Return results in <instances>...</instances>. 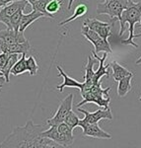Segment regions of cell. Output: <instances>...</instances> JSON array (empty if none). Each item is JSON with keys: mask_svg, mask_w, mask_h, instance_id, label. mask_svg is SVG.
<instances>
[{"mask_svg": "<svg viewBox=\"0 0 141 148\" xmlns=\"http://www.w3.org/2000/svg\"><path fill=\"white\" fill-rule=\"evenodd\" d=\"M45 130L42 125H35L29 120L24 126H16L0 143V148H60L61 146L47 137L42 136Z\"/></svg>", "mask_w": 141, "mask_h": 148, "instance_id": "6da1fadb", "label": "cell"}, {"mask_svg": "<svg viewBox=\"0 0 141 148\" xmlns=\"http://www.w3.org/2000/svg\"><path fill=\"white\" fill-rule=\"evenodd\" d=\"M141 21V1L139 2H133L132 0L129 1V4L121 13V18L119 22V26H120V30H119L118 36L121 37L124 33V25L128 24L129 28H128V32H129V36L126 40H121V44L126 45V46H132L134 47H137L138 46L135 44L134 40V28L135 25L140 23Z\"/></svg>", "mask_w": 141, "mask_h": 148, "instance_id": "7a4b0ae2", "label": "cell"}, {"mask_svg": "<svg viewBox=\"0 0 141 148\" xmlns=\"http://www.w3.org/2000/svg\"><path fill=\"white\" fill-rule=\"evenodd\" d=\"M129 1L130 0H105L103 3H99L97 5V15H109L113 23L114 21H119L121 18V13L128 6ZM73 2L74 0L68 1L67 10L71 9Z\"/></svg>", "mask_w": 141, "mask_h": 148, "instance_id": "3957f363", "label": "cell"}, {"mask_svg": "<svg viewBox=\"0 0 141 148\" xmlns=\"http://www.w3.org/2000/svg\"><path fill=\"white\" fill-rule=\"evenodd\" d=\"M110 92H111V87L103 89L102 82L92 85V87L88 91L81 94L83 100L78 105H76V108H80L81 106L88 103H95L101 108H110L109 105L111 103V97L109 95Z\"/></svg>", "mask_w": 141, "mask_h": 148, "instance_id": "277c9868", "label": "cell"}, {"mask_svg": "<svg viewBox=\"0 0 141 148\" xmlns=\"http://www.w3.org/2000/svg\"><path fill=\"white\" fill-rule=\"evenodd\" d=\"M81 33L82 36L87 39L91 44L94 46L95 51L97 52H107V53H113L112 51L111 45H110L109 40H105L95 31L91 30V29L86 25H83L81 28Z\"/></svg>", "mask_w": 141, "mask_h": 148, "instance_id": "5b68a950", "label": "cell"}, {"mask_svg": "<svg viewBox=\"0 0 141 148\" xmlns=\"http://www.w3.org/2000/svg\"><path fill=\"white\" fill-rule=\"evenodd\" d=\"M78 112L82 113L84 114V119L80 120L79 126L80 127H84L85 125H90V123H99L100 121L102 120H113V114H112V110L110 108H101L94 113H90V112L83 110L81 108H76Z\"/></svg>", "mask_w": 141, "mask_h": 148, "instance_id": "8992f818", "label": "cell"}, {"mask_svg": "<svg viewBox=\"0 0 141 148\" xmlns=\"http://www.w3.org/2000/svg\"><path fill=\"white\" fill-rule=\"evenodd\" d=\"M72 106H73V94L70 93L67 97H65L60 102L58 109H57L56 113L54 114V116L51 119L47 120V125L49 126L58 125L59 123H64L66 116L72 111Z\"/></svg>", "mask_w": 141, "mask_h": 148, "instance_id": "52a82bcc", "label": "cell"}, {"mask_svg": "<svg viewBox=\"0 0 141 148\" xmlns=\"http://www.w3.org/2000/svg\"><path fill=\"white\" fill-rule=\"evenodd\" d=\"M27 5V0H19V1L12 2V3L8 4V5L2 7L1 10H0V22L7 26V24H8L12 16L19 10H25Z\"/></svg>", "mask_w": 141, "mask_h": 148, "instance_id": "ba28073f", "label": "cell"}, {"mask_svg": "<svg viewBox=\"0 0 141 148\" xmlns=\"http://www.w3.org/2000/svg\"><path fill=\"white\" fill-rule=\"evenodd\" d=\"M42 136L47 137L49 139L53 140L57 144H59L61 147H70L73 144V139L66 137L60 133L57 130V125H51L49 130H45L42 132Z\"/></svg>", "mask_w": 141, "mask_h": 148, "instance_id": "9c48e42d", "label": "cell"}, {"mask_svg": "<svg viewBox=\"0 0 141 148\" xmlns=\"http://www.w3.org/2000/svg\"><path fill=\"white\" fill-rule=\"evenodd\" d=\"M83 25L88 26L91 30H93L96 33H98V34L105 40H107L112 35V32H111L112 25L110 23L101 22V21L98 20V19L88 18L83 22Z\"/></svg>", "mask_w": 141, "mask_h": 148, "instance_id": "30bf717a", "label": "cell"}, {"mask_svg": "<svg viewBox=\"0 0 141 148\" xmlns=\"http://www.w3.org/2000/svg\"><path fill=\"white\" fill-rule=\"evenodd\" d=\"M31 51V45L29 40H26L22 44H14V45H8L4 42L3 40L0 39V51L5 52V53L11 54V53H27L28 51Z\"/></svg>", "mask_w": 141, "mask_h": 148, "instance_id": "8fae6325", "label": "cell"}, {"mask_svg": "<svg viewBox=\"0 0 141 148\" xmlns=\"http://www.w3.org/2000/svg\"><path fill=\"white\" fill-rule=\"evenodd\" d=\"M0 39L8 45L22 44V42H25L26 40H28L24 36V33L20 32V31L17 32V31L11 30V29L0 31Z\"/></svg>", "mask_w": 141, "mask_h": 148, "instance_id": "7c38bea8", "label": "cell"}, {"mask_svg": "<svg viewBox=\"0 0 141 148\" xmlns=\"http://www.w3.org/2000/svg\"><path fill=\"white\" fill-rule=\"evenodd\" d=\"M98 59L96 57H92V56H88V61L87 64L85 66V75H84V88L80 91L81 94L85 93L86 91L90 89L93 85V80H94V76H95V71H94V64H96L98 62Z\"/></svg>", "mask_w": 141, "mask_h": 148, "instance_id": "4fadbf2b", "label": "cell"}, {"mask_svg": "<svg viewBox=\"0 0 141 148\" xmlns=\"http://www.w3.org/2000/svg\"><path fill=\"white\" fill-rule=\"evenodd\" d=\"M92 53H93V56H95L98 60L100 61V64H99V68L97 69V71H95V76H94V80H93V85L95 84H98V83H101L102 81L101 79L104 76H110V71H109V68H110V64H107L105 65V61H106V58H107V52H104L102 57H100L97 54V52L95 51L92 49Z\"/></svg>", "mask_w": 141, "mask_h": 148, "instance_id": "5bb4252c", "label": "cell"}, {"mask_svg": "<svg viewBox=\"0 0 141 148\" xmlns=\"http://www.w3.org/2000/svg\"><path fill=\"white\" fill-rule=\"evenodd\" d=\"M56 69L58 70V74H57V76H62V77H63V82H62V84L56 86V89L58 90L59 92L63 91V89L65 87L76 88V89H79V91H81V90L84 88V83H81V82H79V81L75 80L74 78L69 77L67 74L64 72V70L61 68L60 65H57Z\"/></svg>", "mask_w": 141, "mask_h": 148, "instance_id": "9a60e30c", "label": "cell"}, {"mask_svg": "<svg viewBox=\"0 0 141 148\" xmlns=\"http://www.w3.org/2000/svg\"><path fill=\"white\" fill-rule=\"evenodd\" d=\"M83 135L90 136L93 138H100V139H111L112 135L106 132L104 130L100 127L99 123H90L82 127Z\"/></svg>", "mask_w": 141, "mask_h": 148, "instance_id": "2e32d148", "label": "cell"}, {"mask_svg": "<svg viewBox=\"0 0 141 148\" xmlns=\"http://www.w3.org/2000/svg\"><path fill=\"white\" fill-rule=\"evenodd\" d=\"M42 17H47V16H45L44 13H40V12L37 10H33L29 14H23L22 19H21V22H20V26H19V31L24 33L29 26L32 25L35 21L38 20V19L42 18Z\"/></svg>", "mask_w": 141, "mask_h": 148, "instance_id": "e0dca14e", "label": "cell"}, {"mask_svg": "<svg viewBox=\"0 0 141 148\" xmlns=\"http://www.w3.org/2000/svg\"><path fill=\"white\" fill-rule=\"evenodd\" d=\"M110 66L113 69V77L116 82H118L119 80L126 77V76H129L133 74L129 70H127L125 67H123V65H120L118 61H113L110 64Z\"/></svg>", "mask_w": 141, "mask_h": 148, "instance_id": "ac0fdd59", "label": "cell"}, {"mask_svg": "<svg viewBox=\"0 0 141 148\" xmlns=\"http://www.w3.org/2000/svg\"><path fill=\"white\" fill-rule=\"evenodd\" d=\"M132 78H133V74L129 76H126V77H124L118 81V97L120 98L125 97L127 95V93L132 90V84H131Z\"/></svg>", "mask_w": 141, "mask_h": 148, "instance_id": "d6986e66", "label": "cell"}, {"mask_svg": "<svg viewBox=\"0 0 141 148\" xmlns=\"http://www.w3.org/2000/svg\"><path fill=\"white\" fill-rule=\"evenodd\" d=\"M20 58V54L19 53H11L9 54V57L7 59L4 67L1 69V72L3 73L4 77L6 79V82L8 83L10 81V74H11V69L13 68V66L15 65V63L17 62V60Z\"/></svg>", "mask_w": 141, "mask_h": 148, "instance_id": "ffe728a7", "label": "cell"}, {"mask_svg": "<svg viewBox=\"0 0 141 148\" xmlns=\"http://www.w3.org/2000/svg\"><path fill=\"white\" fill-rule=\"evenodd\" d=\"M27 56H26V53H22L20 56V58L18 59L17 62L15 63V65L13 66V68L11 69V74L13 76H18L20 74L27 72Z\"/></svg>", "mask_w": 141, "mask_h": 148, "instance_id": "44dd1931", "label": "cell"}, {"mask_svg": "<svg viewBox=\"0 0 141 148\" xmlns=\"http://www.w3.org/2000/svg\"><path fill=\"white\" fill-rule=\"evenodd\" d=\"M87 11H88V7L86 6L85 4H79L78 6H76L73 15L71 16V17H69L68 19H66V20L62 21V22L59 23L58 25L60 26V27H63V26H65L66 24L73 22V21L76 20V19H79L82 17V16H84L85 14L87 13Z\"/></svg>", "mask_w": 141, "mask_h": 148, "instance_id": "7402d4cb", "label": "cell"}, {"mask_svg": "<svg viewBox=\"0 0 141 148\" xmlns=\"http://www.w3.org/2000/svg\"><path fill=\"white\" fill-rule=\"evenodd\" d=\"M23 11L24 10H19L18 12H16L13 16L10 18L8 24H7V29H11V30L14 31H19V26H20V22L21 19H22L23 16Z\"/></svg>", "mask_w": 141, "mask_h": 148, "instance_id": "603a6c76", "label": "cell"}, {"mask_svg": "<svg viewBox=\"0 0 141 148\" xmlns=\"http://www.w3.org/2000/svg\"><path fill=\"white\" fill-rule=\"evenodd\" d=\"M49 1H51V0H37V1L32 5L33 10H37V11L40 12V13H44L47 17L51 18V16L49 15L47 11V6Z\"/></svg>", "mask_w": 141, "mask_h": 148, "instance_id": "cb8c5ba5", "label": "cell"}, {"mask_svg": "<svg viewBox=\"0 0 141 148\" xmlns=\"http://www.w3.org/2000/svg\"><path fill=\"white\" fill-rule=\"evenodd\" d=\"M62 5V0H51L47 6V11L51 18H54V14L57 13Z\"/></svg>", "mask_w": 141, "mask_h": 148, "instance_id": "d4e9b609", "label": "cell"}, {"mask_svg": "<svg viewBox=\"0 0 141 148\" xmlns=\"http://www.w3.org/2000/svg\"><path fill=\"white\" fill-rule=\"evenodd\" d=\"M79 121L80 119L77 116V114L74 113L73 111H71L67 116H66L65 120H64V123L67 125L69 127H71L72 130L76 127V126H79Z\"/></svg>", "mask_w": 141, "mask_h": 148, "instance_id": "484cf974", "label": "cell"}, {"mask_svg": "<svg viewBox=\"0 0 141 148\" xmlns=\"http://www.w3.org/2000/svg\"><path fill=\"white\" fill-rule=\"evenodd\" d=\"M27 66H28V72L30 75L34 76L39 71V65L36 61L35 57L30 56L27 57Z\"/></svg>", "mask_w": 141, "mask_h": 148, "instance_id": "4316f807", "label": "cell"}, {"mask_svg": "<svg viewBox=\"0 0 141 148\" xmlns=\"http://www.w3.org/2000/svg\"><path fill=\"white\" fill-rule=\"evenodd\" d=\"M8 57H9L8 53H5V52H0V71H1V69L4 67V65H5Z\"/></svg>", "mask_w": 141, "mask_h": 148, "instance_id": "83f0119b", "label": "cell"}, {"mask_svg": "<svg viewBox=\"0 0 141 148\" xmlns=\"http://www.w3.org/2000/svg\"><path fill=\"white\" fill-rule=\"evenodd\" d=\"M15 1H19V0H0V6L4 7L8 4L12 3V2H15Z\"/></svg>", "mask_w": 141, "mask_h": 148, "instance_id": "f1b7e54d", "label": "cell"}, {"mask_svg": "<svg viewBox=\"0 0 141 148\" xmlns=\"http://www.w3.org/2000/svg\"><path fill=\"white\" fill-rule=\"evenodd\" d=\"M5 82H6L5 77H4V76H0V83H2V84H3V83H5Z\"/></svg>", "mask_w": 141, "mask_h": 148, "instance_id": "f546056e", "label": "cell"}, {"mask_svg": "<svg viewBox=\"0 0 141 148\" xmlns=\"http://www.w3.org/2000/svg\"><path fill=\"white\" fill-rule=\"evenodd\" d=\"M27 1H28V3H30V4H31V6H32L33 4H34L35 2L37 1V0H27Z\"/></svg>", "mask_w": 141, "mask_h": 148, "instance_id": "4dcf8cb0", "label": "cell"}, {"mask_svg": "<svg viewBox=\"0 0 141 148\" xmlns=\"http://www.w3.org/2000/svg\"><path fill=\"white\" fill-rule=\"evenodd\" d=\"M140 25H139V27H141V21H140ZM134 38H141V33L140 34H137V35H134Z\"/></svg>", "mask_w": 141, "mask_h": 148, "instance_id": "1f68e13d", "label": "cell"}, {"mask_svg": "<svg viewBox=\"0 0 141 148\" xmlns=\"http://www.w3.org/2000/svg\"><path fill=\"white\" fill-rule=\"evenodd\" d=\"M135 63H136V64H140V63H141V56L137 59V60H136V62H135Z\"/></svg>", "mask_w": 141, "mask_h": 148, "instance_id": "d6a6232c", "label": "cell"}, {"mask_svg": "<svg viewBox=\"0 0 141 148\" xmlns=\"http://www.w3.org/2000/svg\"><path fill=\"white\" fill-rule=\"evenodd\" d=\"M2 87H3V84H2V83H0V91H1Z\"/></svg>", "mask_w": 141, "mask_h": 148, "instance_id": "836d02e7", "label": "cell"}, {"mask_svg": "<svg viewBox=\"0 0 141 148\" xmlns=\"http://www.w3.org/2000/svg\"><path fill=\"white\" fill-rule=\"evenodd\" d=\"M138 100H139V101L141 102V95H140V96H139V98H138Z\"/></svg>", "mask_w": 141, "mask_h": 148, "instance_id": "e575fe53", "label": "cell"}, {"mask_svg": "<svg viewBox=\"0 0 141 148\" xmlns=\"http://www.w3.org/2000/svg\"><path fill=\"white\" fill-rule=\"evenodd\" d=\"M1 8H2V7H1V6H0V10H1Z\"/></svg>", "mask_w": 141, "mask_h": 148, "instance_id": "d590c367", "label": "cell"}]
</instances>
